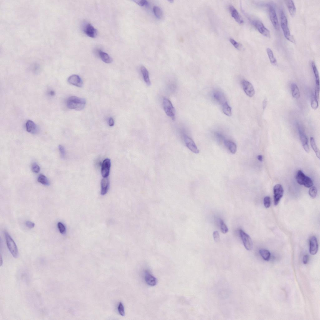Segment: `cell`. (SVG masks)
Instances as JSON below:
<instances>
[{
	"instance_id": "cell-23",
	"label": "cell",
	"mask_w": 320,
	"mask_h": 320,
	"mask_svg": "<svg viewBox=\"0 0 320 320\" xmlns=\"http://www.w3.org/2000/svg\"><path fill=\"white\" fill-rule=\"evenodd\" d=\"M224 142L225 145L231 153L235 154L236 153L237 147L235 143L230 140H224Z\"/></svg>"
},
{
	"instance_id": "cell-34",
	"label": "cell",
	"mask_w": 320,
	"mask_h": 320,
	"mask_svg": "<svg viewBox=\"0 0 320 320\" xmlns=\"http://www.w3.org/2000/svg\"><path fill=\"white\" fill-rule=\"evenodd\" d=\"M317 190L316 187L313 186L310 187L309 190V195L312 198H315L317 195Z\"/></svg>"
},
{
	"instance_id": "cell-26",
	"label": "cell",
	"mask_w": 320,
	"mask_h": 320,
	"mask_svg": "<svg viewBox=\"0 0 320 320\" xmlns=\"http://www.w3.org/2000/svg\"><path fill=\"white\" fill-rule=\"evenodd\" d=\"M286 3L291 15L292 17H294L296 13V8L293 1H288Z\"/></svg>"
},
{
	"instance_id": "cell-47",
	"label": "cell",
	"mask_w": 320,
	"mask_h": 320,
	"mask_svg": "<svg viewBox=\"0 0 320 320\" xmlns=\"http://www.w3.org/2000/svg\"><path fill=\"white\" fill-rule=\"evenodd\" d=\"M109 125L110 126H113L114 125V120L113 118H110L109 120Z\"/></svg>"
},
{
	"instance_id": "cell-15",
	"label": "cell",
	"mask_w": 320,
	"mask_h": 320,
	"mask_svg": "<svg viewBox=\"0 0 320 320\" xmlns=\"http://www.w3.org/2000/svg\"><path fill=\"white\" fill-rule=\"evenodd\" d=\"M68 82L69 84L78 87H81L83 85L82 79L76 75L70 76L68 79Z\"/></svg>"
},
{
	"instance_id": "cell-37",
	"label": "cell",
	"mask_w": 320,
	"mask_h": 320,
	"mask_svg": "<svg viewBox=\"0 0 320 320\" xmlns=\"http://www.w3.org/2000/svg\"><path fill=\"white\" fill-rule=\"evenodd\" d=\"M220 226L222 233L224 234L226 233L228 231V228L226 224L222 220L220 221Z\"/></svg>"
},
{
	"instance_id": "cell-36",
	"label": "cell",
	"mask_w": 320,
	"mask_h": 320,
	"mask_svg": "<svg viewBox=\"0 0 320 320\" xmlns=\"http://www.w3.org/2000/svg\"><path fill=\"white\" fill-rule=\"evenodd\" d=\"M318 99L315 97V96L314 95L313 98L312 99L311 103V106L313 109H316L318 108Z\"/></svg>"
},
{
	"instance_id": "cell-35",
	"label": "cell",
	"mask_w": 320,
	"mask_h": 320,
	"mask_svg": "<svg viewBox=\"0 0 320 320\" xmlns=\"http://www.w3.org/2000/svg\"><path fill=\"white\" fill-rule=\"evenodd\" d=\"M57 227L60 233L62 234L66 233V229L64 225L61 222H59L57 223Z\"/></svg>"
},
{
	"instance_id": "cell-1",
	"label": "cell",
	"mask_w": 320,
	"mask_h": 320,
	"mask_svg": "<svg viewBox=\"0 0 320 320\" xmlns=\"http://www.w3.org/2000/svg\"><path fill=\"white\" fill-rule=\"evenodd\" d=\"M86 103L85 100L75 96H71L66 100L67 107L69 109L81 111L85 108Z\"/></svg>"
},
{
	"instance_id": "cell-24",
	"label": "cell",
	"mask_w": 320,
	"mask_h": 320,
	"mask_svg": "<svg viewBox=\"0 0 320 320\" xmlns=\"http://www.w3.org/2000/svg\"><path fill=\"white\" fill-rule=\"evenodd\" d=\"M311 65L312 68L313 72L315 78V81L317 88L316 89L319 91L320 81L318 72L315 63L314 62H312Z\"/></svg>"
},
{
	"instance_id": "cell-31",
	"label": "cell",
	"mask_w": 320,
	"mask_h": 320,
	"mask_svg": "<svg viewBox=\"0 0 320 320\" xmlns=\"http://www.w3.org/2000/svg\"><path fill=\"white\" fill-rule=\"evenodd\" d=\"M310 144L312 148L313 149L315 152L317 157L319 159L320 158V152L318 149L314 139L313 137H311L310 139Z\"/></svg>"
},
{
	"instance_id": "cell-5",
	"label": "cell",
	"mask_w": 320,
	"mask_h": 320,
	"mask_svg": "<svg viewBox=\"0 0 320 320\" xmlns=\"http://www.w3.org/2000/svg\"><path fill=\"white\" fill-rule=\"evenodd\" d=\"M296 179L297 183L307 188L311 187L313 185V182L310 178L307 177L301 170L298 171Z\"/></svg>"
},
{
	"instance_id": "cell-11",
	"label": "cell",
	"mask_w": 320,
	"mask_h": 320,
	"mask_svg": "<svg viewBox=\"0 0 320 320\" xmlns=\"http://www.w3.org/2000/svg\"><path fill=\"white\" fill-rule=\"evenodd\" d=\"M183 139L187 147L193 153L198 154L199 150L194 141L187 135H183Z\"/></svg>"
},
{
	"instance_id": "cell-6",
	"label": "cell",
	"mask_w": 320,
	"mask_h": 320,
	"mask_svg": "<svg viewBox=\"0 0 320 320\" xmlns=\"http://www.w3.org/2000/svg\"><path fill=\"white\" fill-rule=\"evenodd\" d=\"M252 23L260 33L267 38L270 37V34L269 31L266 28L261 21L258 20H254L252 21Z\"/></svg>"
},
{
	"instance_id": "cell-48",
	"label": "cell",
	"mask_w": 320,
	"mask_h": 320,
	"mask_svg": "<svg viewBox=\"0 0 320 320\" xmlns=\"http://www.w3.org/2000/svg\"><path fill=\"white\" fill-rule=\"evenodd\" d=\"M267 100L266 99H265L264 100L263 102L262 106L263 109V110L266 109L267 105Z\"/></svg>"
},
{
	"instance_id": "cell-45",
	"label": "cell",
	"mask_w": 320,
	"mask_h": 320,
	"mask_svg": "<svg viewBox=\"0 0 320 320\" xmlns=\"http://www.w3.org/2000/svg\"><path fill=\"white\" fill-rule=\"evenodd\" d=\"M25 225L27 227L30 229L33 228L35 226L34 223L29 221H26L25 223Z\"/></svg>"
},
{
	"instance_id": "cell-38",
	"label": "cell",
	"mask_w": 320,
	"mask_h": 320,
	"mask_svg": "<svg viewBox=\"0 0 320 320\" xmlns=\"http://www.w3.org/2000/svg\"><path fill=\"white\" fill-rule=\"evenodd\" d=\"M229 41L231 43L232 45L237 49L240 50V49L241 48L242 46L241 45L236 41L234 39L232 38H230L229 39Z\"/></svg>"
},
{
	"instance_id": "cell-43",
	"label": "cell",
	"mask_w": 320,
	"mask_h": 320,
	"mask_svg": "<svg viewBox=\"0 0 320 320\" xmlns=\"http://www.w3.org/2000/svg\"><path fill=\"white\" fill-rule=\"evenodd\" d=\"M134 2L141 6H147L149 5L148 2L146 0H140V1L136 0V1H134Z\"/></svg>"
},
{
	"instance_id": "cell-44",
	"label": "cell",
	"mask_w": 320,
	"mask_h": 320,
	"mask_svg": "<svg viewBox=\"0 0 320 320\" xmlns=\"http://www.w3.org/2000/svg\"><path fill=\"white\" fill-rule=\"evenodd\" d=\"M58 148L61 157L63 158H64L66 154L65 147L61 145H60L58 146Z\"/></svg>"
},
{
	"instance_id": "cell-27",
	"label": "cell",
	"mask_w": 320,
	"mask_h": 320,
	"mask_svg": "<svg viewBox=\"0 0 320 320\" xmlns=\"http://www.w3.org/2000/svg\"><path fill=\"white\" fill-rule=\"evenodd\" d=\"M291 92L293 97L295 99H298L300 97V93L297 85L295 83L291 85Z\"/></svg>"
},
{
	"instance_id": "cell-25",
	"label": "cell",
	"mask_w": 320,
	"mask_h": 320,
	"mask_svg": "<svg viewBox=\"0 0 320 320\" xmlns=\"http://www.w3.org/2000/svg\"><path fill=\"white\" fill-rule=\"evenodd\" d=\"M98 53L100 57L103 62L109 63L112 62V59L107 53L100 50L98 51Z\"/></svg>"
},
{
	"instance_id": "cell-9",
	"label": "cell",
	"mask_w": 320,
	"mask_h": 320,
	"mask_svg": "<svg viewBox=\"0 0 320 320\" xmlns=\"http://www.w3.org/2000/svg\"><path fill=\"white\" fill-rule=\"evenodd\" d=\"M269 12L271 21L274 28L278 30L279 25L277 14L274 7L271 5L269 6Z\"/></svg>"
},
{
	"instance_id": "cell-19",
	"label": "cell",
	"mask_w": 320,
	"mask_h": 320,
	"mask_svg": "<svg viewBox=\"0 0 320 320\" xmlns=\"http://www.w3.org/2000/svg\"><path fill=\"white\" fill-rule=\"evenodd\" d=\"M27 131L32 134H36L38 132V129L37 125L31 120L28 121L26 124Z\"/></svg>"
},
{
	"instance_id": "cell-20",
	"label": "cell",
	"mask_w": 320,
	"mask_h": 320,
	"mask_svg": "<svg viewBox=\"0 0 320 320\" xmlns=\"http://www.w3.org/2000/svg\"><path fill=\"white\" fill-rule=\"evenodd\" d=\"M145 278L146 283L149 286H154L157 284L156 278L148 272L146 273Z\"/></svg>"
},
{
	"instance_id": "cell-40",
	"label": "cell",
	"mask_w": 320,
	"mask_h": 320,
	"mask_svg": "<svg viewBox=\"0 0 320 320\" xmlns=\"http://www.w3.org/2000/svg\"><path fill=\"white\" fill-rule=\"evenodd\" d=\"M118 309L120 315L122 316H125V311L124 308L122 303L120 302L119 303Z\"/></svg>"
},
{
	"instance_id": "cell-10",
	"label": "cell",
	"mask_w": 320,
	"mask_h": 320,
	"mask_svg": "<svg viewBox=\"0 0 320 320\" xmlns=\"http://www.w3.org/2000/svg\"><path fill=\"white\" fill-rule=\"evenodd\" d=\"M242 83L243 89L246 94L249 97H253L255 91L251 83L245 79H243Z\"/></svg>"
},
{
	"instance_id": "cell-29",
	"label": "cell",
	"mask_w": 320,
	"mask_h": 320,
	"mask_svg": "<svg viewBox=\"0 0 320 320\" xmlns=\"http://www.w3.org/2000/svg\"><path fill=\"white\" fill-rule=\"evenodd\" d=\"M259 253L264 260L266 261H269L270 258L271 254L268 250L261 249L259 251Z\"/></svg>"
},
{
	"instance_id": "cell-42",
	"label": "cell",
	"mask_w": 320,
	"mask_h": 320,
	"mask_svg": "<svg viewBox=\"0 0 320 320\" xmlns=\"http://www.w3.org/2000/svg\"><path fill=\"white\" fill-rule=\"evenodd\" d=\"M213 237L214 241L216 243H219L220 242V235L218 231H215L214 232Z\"/></svg>"
},
{
	"instance_id": "cell-28",
	"label": "cell",
	"mask_w": 320,
	"mask_h": 320,
	"mask_svg": "<svg viewBox=\"0 0 320 320\" xmlns=\"http://www.w3.org/2000/svg\"><path fill=\"white\" fill-rule=\"evenodd\" d=\"M222 106L223 113L228 116H231L232 115V108L229 106L227 102L224 103Z\"/></svg>"
},
{
	"instance_id": "cell-51",
	"label": "cell",
	"mask_w": 320,
	"mask_h": 320,
	"mask_svg": "<svg viewBox=\"0 0 320 320\" xmlns=\"http://www.w3.org/2000/svg\"><path fill=\"white\" fill-rule=\"evenodd\" d=\"M169 2L171 3H172L174 2V1L171 0V1H169Z\"/></svg>"
},
{
	"instance_id": "cell-4",
	"label": "cell",
	"mask_w": 320,
	"mask_h": 320,
	"mask_svg": "<svg viewBox=\"0 0 320 320\" xmlns=\"http://www.w3.org/2000/svg\"><path fill=\"white\" fill-rule=\"evenodd\" d=\"M163 106L165 112L167 115L171 118L173 121H175V111L171 101L166 97L164 98Z\"/></svg>"
},
{
	"instance_id": "cell-18",
	"label": "cell",
	"mask_w": 320,
	"mask_h": 320,
	"mask_svg": "<svg viewBox=\"0 0 320 320\" xmlns=\"http://www.w3.org/2000/svg\"><path fill=\"white\" fill-rule=\"evenodd\" d=\"M214 99L222 106L226 102L224 95L221 91L218 90L214 91L213 94Z\"/></svg>"
},
{
	"instance_id": "cell-17",
	"label": "cell",
	"mask_w": 320,
	"mask_h": 320,
	"mask_svg": "<svg viewBox=\"0 0 320 320\" xmlns=\"http://www.w3.org/2000/svg\"><path fill=\"white\" fill-rule=\"evenodd\" d=\"M298 130L300 137L303 148L307 153H309V148L308 144V140L306 136L303 132L301 128L299 127Z\"/></svg>"
},
{
	"instance_id": "cell-33",
	"label": "cell",
	"mask_w": 320,
	"mask_h": 320,
	"mask_svg": "<svg viewBox=\"0 0 320 320\" xmlns=\"http://www.w3.org/2000/svg\"><path fill=\"white\" fill-rule=\"evenodd\" d=\"M153 11L155 17L158 19H161L162 17L163 11L162 9L158 6H155Z\"/></svg>"
},
{
	"instance_id": "cell-14",
	"label": "cell",
	"mask_w": 320,
	"mask_h": 320,
	"mask_svg": "<svg viewBox=\"0 0 320 320\" xmlns=\"http://www.w3.org/2000/svg\"><path fill=\"white\" fill-rule=\"evenodd\" d=\"M228 8L232 17L238 23L240 24H242L244 23V21L237 10L232 5H230Z\"/></svg>"
},
{
	"instance_id": "cell-13",
	"label": "cell",
	"mask_w": 320,
	"mask_h": 320,
	"mask_svg": "<svg viewBox=\"0 0 320 320\" xmlns=\"http://www.w3.org/2000/svg\"><path fill=\"white\" fill-rule=\"evenodd\" d=\"M111 166L110 160L106 158L104 160L102 165L101 174L103 178L108 177L109 174Z\"/></svg>"
},
{
	"instance_id": "cell-16",
	"label": "cell",
	"mask_w": 320,
	"mask_h": 320,
	"mask_svg": "<svg viewBox=\"0 0 320 320\" xmlns=\"http://www.w3.org/2000/svg\"><path fill=\"white\" fill-rule=\"evenodd\" d=\"M318 249V244L316 238L315 236H312L309 241V252L312 255H315L317 253Z\"/></svg>"
},
{
	"instance_id": "cell-12",
	"label": "cell",
	"mask_w": 320,
	"mask_h": 320,
	"mask_svg": "<svg viewBox=\"0 0 320 320\" xmlns=\"http://www.w3.org/2000/svg\"><path fill=\"white\" fill-rule=\"evenodd\" d=\"M84 33L87 36L94 38L97 36V31L90 23L85 24L83 28Z\"/></svg>"
},
{
	"instance_id": "cell-46",
	"label": "cell",
	"mask_w": 320,
	"mask_h": 320,
	"mask_svg": "<svg viewBox=\"0 0 320 320\" xmlns=\"http://www.w3.org/2000/svg\"><path fill=\"white\" fill-rule=\"evenodd\" d=\"M309 258V256L308 254H306L304 256L303 259V262L304 264H306L308 262Z\"/></svg>"
},
{
	"instance_id": "cell-32",
	"label": "cell",
	"mask_w": 320,
	"mask_h": 320,
	"mask_svg": "<svg viewBox=\"0 0 320 320\" xmlns=\"http://www.w3.org/2000/svg\"><path fill=\"white\" fill-rule=\"evenodd\" d=\"M38 181L40 183L46 186H48L50 185V182L49 180L45 175L42 174H40L38 179Z\"/></svg>"
},
{
	"instance_id": "cell-8",
	"label": "cell",
	"mask_w": 320,
	"mask_h": 320,
	"mask_svg": "<svg viewBox=\"0 0 320 320\" xmlns=\"http://www.w3.org/2000/svg\"><path fill=\"white\" fill-rule=\"evenodd\" d=\"M240 233L246 249L248 251L251 250L253 246V243L251 238L249 235L242 229L240 230Z\"/></svg>"
},
{
	"instance_id": "cell-49",
	"label": "cell",
	"mask_w": 320,
	"mask_h": 320,
	"mask_svg": "<svg viewBox=\"0 0 320 320\" xmlns=\"http://www.w3.org/2000/svg\"><path fill=\"white\" fill-rule=\"evenodd\" d=\"M257 158L259 160V161L260 162L263 161V157L261 155H259L257 157Z\"/></svg>"
},
{
	"instance_id": "cell-41",
	"label": "cell",
	"mask_w": 320,
	"mask_h": 320,
	"mask_svg": "<svg viewBox=\"0 0 320 320\" xmlns=\"http://www.w3.org/2000/svg\"><path fill=\"white\" fill-rule=\"evenodd\" d=\"M263 204L266 208H268L270 207L271 204V199L269 197L266 196L264 198Z\"/></svg>"
},
{
	"instance_id": "cell-39",
	"label": "cell",
	"mask_w": 320,
	"mask_h": 320,
	"mask_svg": "<svg viewBox=\"0 0 320 320\" xmlns=\"http://www.w3.org/2000/svg\"><path fill=\"white\" fill-rule=\"evenodd\" d=\"M31 170L34 173H38L40 171V168L36 163H34L32 165Z\"/></svg>"
},
{
	"instance_id": "cell-22",
	"label": "cell",
	"mask_w": 320,
	"mask_h": 320,
	"mask_svg": "<svg viewBox=\"0 0 320 320\" xmlns=\"http://www.w3.org/2000/svg\"><path fill=\"white\" fill-rule=\"evenodd\" d=\"M140 69L144 81L148 86H150L151 85V82L148 70L143 66H141Z\"/></svg>"
},
{
	"instance_id": "cell-50",
	"label": "cell",
	"mask_w": 320,
	"mask_h": 320,
	"mask_svg": "<svg viewBox=\"0 0 320 320\" xmlns=\"http://www.w3.org/2000/svg\"><path fill=\"white\" fill-rule=\"evenodd\" d=\"M3 264V260L2 259V256L1 257V266H2Z\"/></svg>"
},
{
	"instance_id": "cell-30",
	"label": "cell",
	"mask_w": 320,
	"mask_h": 320,
	"mask_svg": "<svg viewBox=\"0 0 320 320\" xmlns=\"http://www.w3.org/2000/svg\"><path fill=\"white\" fill-rule=\"evenodd\" d=\"M266 51L271 63L273 65H276L277 63V60L274 57L272 51L269 48H268Z\"/></svg>"
},
{
	"instance_id": "cell-2",
	"label": "cell",
	"mask_w": 320,
	"mask_h": 320,
	"mask_svg": "<svg viewBox=\"0 0 320 320\" xmlns=\"http://www.w3.org/2000/svg\"><path fill=\"white\" fill-rule=\"evenodd\" d=\"M281 26L283 31L285 37L288 41L292 43L295 42V39L290 32L288 26V20L284 12L282 11L281 13Z\"/></svg>"
},
{
	"instance_id": "cell-21",
	"label": "cell",
	"mask_w": 320,
	"mask_h": 320,
	"mask_svg": "<svg viewBox=\"0 0 320 320\" xmlns=\"http://www.w3.org/2000/svg\"><path fill=\"white\" fill-rule=\"evenodd\" d=\"M109 181L108 177L103 178L101 181V194L102 195H105L107 193L109 188Z\"/></svg>"
},
{
	"instance_id": "cell-3",
	"label": "cell",
	"mask_w": 320,
	"mask_h": 320,
	"mask_svg": "<svg viewBox=\"0 0 320 320\" xmlns=\"http://www.w3.org/2000/svg\"><path fill=\"white\" fill-rule=\"evenodd\" d=\"M5 235L8 248L13 257L15 258H18L19 252L17 245L8 232H5Z\"/></svg>"
},
{
	"instance_id": "cell-7",
	"label": "cell",
	"mask_w": 320,
	"mask_h": 320,
	"mask_svg": "<svg viewBox=\"0 0 320 320\" xmlns=\"http://www.w3.org/2000/svg\"><path fill=\"white\" fill-rule=\"evenodd\" d=\"M274 204L277 205L283 196L284 190L282 185L278 184L275 186L273 188Z\"/></svg>"
}]
</instances>
